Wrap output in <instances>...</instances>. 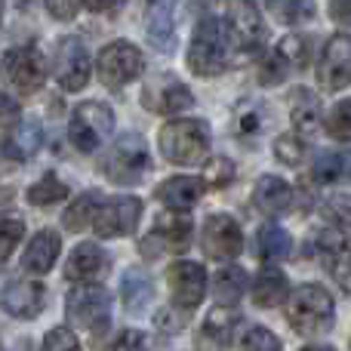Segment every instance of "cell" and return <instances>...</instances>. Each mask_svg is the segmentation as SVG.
Here are the masks:
<instances>
[{
    "instance_id": "cell-6",
    "label": "cell",
    "mask_w": 351,
    "mask_h": 351,
    "mask_svg": "<svg viewBox=\"0 0 351 351\" xmlns=\"http://www.w3.org/2000/svg\"><path fill=\"white\" fill-rule=\"evenodd\" d=\"M0 77L6 80L10 90H16L19 96H31L43 86L47 80V65L37 47H16L0 59Z\"/></svg>"
},
{
    "instance_id": "cell-14",
    "label": "cell",
    "mask_w": 351,
    "mask_h": 351,
    "mask_svg": "<svg viewBox=\"0 0 351 351\" xmlns=\"http://www.w3.org/2000/svg\"><path fill=\"white\" fill-rule=\"evenodd\" d=\"M167 284H170V296L182 308H197L206 296V271L200 262H173L167 268Z\"/></svg>"
},
{
    "instance_id": "cell-26",
    "label": "cell",
    "mask_w": 351,
    "mask_h": 351,
    "mask_svg": "<svg viewBox=\"0 0 351 351\" xmlns=\"http://www.w3.org/2000/svg\"><path fill=\"white\" fill-rule=\"evenodd\" d=\"M290 121L299 136H315L321 127V102L308 90H296L290 99Z\"/></svg>"
},
{
    "instance_id": "cell-52",
    "label": "cell",
    "mask_w": 351,
    "mask_h": 351,
    "mask_svg": "<svg viewBox=\"0 0 351 351\" xmlns=\"http://www.w3.org/2000/svg\"><path fill=\"white\" fill-rule=\"evenodd\" d=\"M0 22H3V0H0Z\"/></svg>"
},
{
    "instance_id": "cell-4",
    "label": "cell",
    "mask_w": 351,
    "mask_h": 351,
    "mask_svg": "<svg viewBox=\"0 0 351 351\" xmlns=\"http://www.w3.org/2000/svg\"><path fill=\"white\" fill-rule=\"evenodd\" d=\"M111 133H114V114H111V108L102 102L77 105L71 121H68V139H71V145L84 154L96 152Z\"/></svg>"
},
{
    "instance_id": "cell-39",
    "label": "cell",
    "mask_w": 351,
    "mask_h": 351,
    "mask_svg": "<svg viewBox=\"0 0 351 351\" xmlns=\"http://www.w3.org/2000/svg\"><path fill=\"white\" fill-rule=\"evenodd\" d=\"M188 321H191V308L176 305V308H164L158 317H154V327H158L164 336H176V333H182V327H185Z\"/></svg>"
},
{
    "instance_id": "cell-20",
    "label": "cell",
    "mask_w": 351,
    "mask_h": 351,
    "mask_svg": "<svg viewBox=\"0 0 351 351\" xmlns=\"http://www.w3.org/2000/svg\"><path fill=\"white\" fill-rule=\"evenodd\" d=\"M206 191L204 179H194V176H173V179L160 182L158 185V200L170 210H191Z\"/></svg>"
},
{
    "instance_id": "cell-13",
    "label": "cell",
    "mask_w": 351,
    "mask_h": 351,
    "mask_svg": "<svg viewBox=\"0 0 351 351\" xmlns=\"http://www.w3.org/2000/svg\"><path fill=\"white\" fill-rule=\"evenodd\" d=\"M56 80L65 93H77L90 80V49L80 37H65L56 53Z\"/></svg>"
},
{
    "instance_id": "cell-24",
    "label": "cell",
    "mask_w": 351,
    "mask_h": 351,
    "mask_svg": "<svg viewBox=\"0 0 351 351\" xmlns=\"http://www.w3.org/2000/svg\"><path fill=\"white\" fill-rule=\"evenodd\" d=\"M43 142V130L37 121H19L16 130H12L10 136L3 139V154L10 160H28L37 154V148H40Z\"/></svg>"
},
{
    "instance_id": "cell-48",
    "label": "cell",
    "mask_w": 351,
    "mask_h": 351,
    "mask_svg": "<svg viewBox=\"0 0 351 351\" xmlns=\"http://www.w3.org/2000/svg\"><path fill=\"white\" fill-rule=\"evenodd\" d=\"M10 123H19V105L16 99L0 93V127H10Z\"/></svg>"
},
{
    "instance_id": "cell-43",
    "label": "cell",
    "mask_w": 351,
    "mask_h": 351,
    "mask_svg": "<svg viewBox=\"0 0 351 351\" xmlns=\"http://www.w3.org/2000/svg\"><path fill=\"white\" fill-rule=\"evenodd\" d=\"M290 74V65H287V59L280 53H271L265 62L259 65V80L265 86H274V84H280V80Z\"/></svg>"
},
{
    "instance_id": "cell-53",
    "label": "cell",
    "mask_w": 351,
    "mask_h": 351,
    "mask_svg": "<svg viewBox=\"0 0 351 351\" xmlns=\"http://www.w3.org/2000/svg\"><path fill=\"white\" fill-rule=\"evenodd\" d=\"M204 3H222V0H204Z\"/></svg>"
},
{
    "instance_id": "cell-5",
    "label": "cell",
    "mask_w": 351,
    "mask_h": 351,
    "mask_svg": "<svg viewBox=\"0 0 351 351\" xmlns=\"http://www.w3.org/2000/svg\"><path fill=\"white\" fill-rule=\"evenodd\" d=\"M108 308H111V296L96 284L77 287V290H71L65 299L68 321H71L74 327H84V330H90V333H96V346L102 342L105 330H108Z\"/></svg>"
},
{
    "instance_id": "cell-17",
    "label": "cell",
    "mask_w": 351,
    "mask_h": 351,
    "mask_svg": "<svg viewBox=\"0 0 351 351\" xmlns=\"http://www.w3.org/2000/svg\"><path fill=\"white\" fill-rule=\"evenodd\" d=\"M0 305L16 321H34L47 305V287L40 280H12L0 293Z\"/></svg>"
},
{
    "instance_id": "cell-23",
    "label": "cell",
    "mask_w": 351,
    "mask_h": 351,
    "mask_svg": "<svg viewBox=\"0 0 351 351\" xmlns=\"http://www.w3.org/2000/svg\"><path fill=\"white\" fill-rule=\"evenodd\" d=\"M284 299H290V284H287V274L278 265H262V271L256 274L253 284V302L259 308H278Z\"/></svg>"
},
{
    "instance_id": "cell-16",
    "label": "cell",
    "mask_w": 351,
    "mask_h": 351,
    "mask_svg": "<svg viewBox=\"0 0 351 351\" xmlns=\"http://www.w3.org/2000/svg\"><path fill=\"white\" fill-rule=\"evenodd\" d=\"M315 253L321 256L330 278L346 293H351V237L339 231H321L315 241Z\"/></svg>"
},
{
    "instance_id": "cell-51",
    "label": "cell",
    "mask_w": 351,
    "mask_h": 351,
    "mask_svg": "<svg viewBox=\"0 0 351 351\" xmlns=\"http://www.w3.org/2000/svg\"><path fill=\"white\" fill-rule=\"evenodd\" d=\"M302 351H333L330 346H308V348H302Z\"/></svg>"
},
{
    "instance_id": "cell-46",
    "label": "cell",
    "mask_w": 351,
    "mask_h": 351,
    "mask_svg": "<svg viewBox=\"0 0 351 351\" xmlns=\"http://www.w3.org/2000/svg\"><path fill=\"white\" fill-rule=\"evenodd\" d=\"M49 10V16L59 19V22H71L77 16V10L84 6V0H43Z\"/></svg>"
},
{
    "instance_id": "cell-29",
    "label": "cell",
    "mask_w": 351,
    "mask_h": 351,
    "mask_svg": "<svg viewBox=\"0 0 351 351\" xmlns=\"http://www.w3.org/2000/svg\"><path fill=\"white\" fill-rule=\"evenodd\" d=\"M265 6L280 25H305L315 19V0H265Z\"/></svg>"
},
{
    "instance_id": "cell-10",
    "label": "cell",
    "mask_w": 351,
    "mask_h": 351,
    "mask_svg": "<svg viewBox=\"0 0 351 351\" xmlns=\"http://www.w3.org/2000/svg\"><path fill=\"white\" fill-rule=\"evenodd\" d=\"M228 40L237 53H256L265 40V22L253 0H234L228 12Z\"/></svg>"
},
{
    "instance_id": "cell-19",
    "label": "cell",
    "mask_w": 351,
    "mask_h": 351,
    "mask_svg": "<svg viewBox=\"0 0 351 351\" xmlns=\"http://www.w3.org/2000/svg\"><path fill=\"white\" fill-rule=\"evenodd\" d=\"M191 216H188L185 210H173L167 213V216L158 219V225H154L152 237L158 241L160 250H170V253H185L188 247H191Z\"/></svg>"
},
{
    "instance_id": "cell-44",
    "label": "cell",
    "mask_w": 351,
    "mask_h": 351,
    "mask_svg": "<svg viewBox=\"0 0 351 351\" xmlns=\"http://www.w3.org/2000/svg\"><path fill=\"white\" fill-rule=\"evenodd\" d=\"M327 219H333L342 228H351V194H333V197L324 204Z\"/></svg>"
},
{
    "instance_id": "cell-35",
    "label": "cell",
    "mask_w": 351,
    "mask_h": 351,
    "mask_svg": "<svg viewBox=\"0 0 351 351\" xmlns=\"http://www.w3.org/2000/svg\"><path fill=\"white\" fill-rule=\"evenodd\" d=\"M278 53L284 56L290 68H305V65H308V56H311L308 37H302V34H287L284 40L278 43Z\"/></svg>"
},
{
    "instance_id": "cell-30",
    "label": "cell",
    "mask_w": 351,
    "mask_h": 351,
    "mask_svg": "<svg viewBox=\"0 0 351 351\" xmlns=\"http://www.w3.org/2000/svg\"><path fill=\"white\" fill-rule=\"evenodd\" d=\"M99 206H102V197H99V194H80V197L62 213V222H65L68 231H84L86 225H93Z\"/></svg>"
},
{
    "instance_id": "cell-7",
    "label": "cell",
    "mask_w": 351,
    "mask_h": 351,
    "mask_svg": "<svg viewBox=\"0 0 351 351\" xmlns=\"http://www.w3.org/2000/svg\"><path fill=\"white\" fill-rule=\"evenodd\" d=\"M148 170H152L148 148H145V142H142V136H133V133L117 139L102 164V173L108 176L111 182H117V185H133V182H139Z\"/></svg>"
},
{
    "instance_id": "cell-50",
    "label": "cell",
    "mask_w": 351,
    "mask_h": 351,
    "mask_svg": "<svg viewBox=\"0 0 351 351\" xmlns=\"http://www.w3.org/2000/svg\"><path fill=\"white\" fill-rule=\"evenodd\" d=\"M84 3H86V10H93V12H114L123 6V0H84Z\"/></svg>"
},
{
    "instance_id": "cell-18",
    "label": "cell",
    "mask_w": 351,
    "mask_h": 351,
    "mask_svg": "<svg viewBox=\"0 0 351 351\" xmlns=\"http://www.w3.org/2000/svg\"><path fill=\"white\" fill-rule=\"evenodd\" d=\"M237 324H241V311H231V305L216 308L206 317L204 330L197 336V351H225L231 346V336H234Z\"/></svg>"
},
{
    "instance_id": "cell-12",
    "label": "cell",
    "mask_w": 351,
    "mask_h": 351,
    "mask_svg": "<svg viewBox=\"0 0 351 351\" xmlns=\"http://www.w3.org/2000/svg\"><path fill=\"white\" fill-rule=\"evenodd\" d=\"M142 219V200L139 197H114V200H105L99 206L96 219H93V231L99 237H127L136 231Z\"/></svg>"
},
{
    "instance_id": "cell-31",
    "label": "cell",
    "mask_w": 351,
    "mask_h": 351,
    "mask_svg": "<svg viewBox=\"0 0 351 351\" xmlns=\"http://www.w3.org/2000/svg\"><path fill=\"white\" fill-rule=\"evenodd\" d=\"M259 256L262 262H280L290 256V234H287L284 228H278V225H265V228L259 231Z\"/></svg>"
},
{
    "instance_id": "cell-33",
    "label": "cell",
    "mask_w": 351,
    "mask_h": 351,
    "mask_svg": "<svg viewBox=\"0 0 351 351\" xmlns=\"http://www.w3.org/2000/svg\"><path fill=\"white\" fill-rule=\"evenodd\" d=\"M262 127H265V117H262V108H259L256 102H247V105H241V108H237L234 133L241 136L247 145L262 133Z\"/></svg>"
},
{
    "instance_id": "cell-9",
    "label": "cell",
    "mask_w": 351,
    "mask_h": 351,
    "mask_svg": "<svg viewBox=\"0 0 351 351\" xmlns=\"http://www.w3.org/2000/svg\"><path fill=\"white\" fill-rule=\"evenodd\" d=\"M200 247L210 259L216 262H231L237 259V253L243 250V231L237 225V219L216 213L204 222V234H200Z\"/></svg>"
},
{
    "instance_id": "cell-54",
    "label": "cell",
    "mask_w": 351,
    "mask_h": 351,
    "mask_svg": "<svg viewBox=\"0 0 351 351\" xmlns=\"http://www.w3.org/2000/svg\"><path fill=\"white\" fill-rule=\"evenodd\" d=\"M0 351H3V346H0Z\"/></svg>"
},
{
    "instance_id": "cell-22",
    "label": "cell",
    "mask_w": 351,
    "mask_h": 351,
    "mask_svg": "<svg viewBox=\"0 0 351 351\" xmlns=\"http://www.w3.org/2000/svg\"><path fill=\"white\" fill-rule=\"evenodd\" d=\"M293 204V188L280 176H262L253 188V206L265 216H280Z\"/></svg>"
},
{
    "instance_id": "cell-27",
    "label": "cell",
    "mask_w": 351,
    "mask_h": 351,
    "mask_svg": "<svg viewBox=\"0 0 351 351\" xmlns=\"http://www.w3.org/2000/svg\"><path fill=\"white\" fill-rule=\"evenodd\" d=\"M121 296H123V308L130 315H139L152 305V296H154V287H152V278L139 268H130L123 274V287H121Z\"/></svg>"
},
{
    "instance_id": "cell-38",
    "label": "cell",
    "mask_w": 351,
    "mask_h": 351,
    "mask_svg": "<svg viewBox=\"0 0 351 351\" xmlns=\"http://www.w3.org/2000/svg\"><path fill=\"white\" fill-rule=\"evenodd\" d=\"M346 170V160H342V154H321V158L315 160V167H311V179L321 182V185H330V182H336Z\"/></svg>"
},
{
    "instance_id": "cell-1",
    "label": "cell",
    "mask_w": 351,
    "mask_h": 351,
    "mask_svg": "<svg viewBox=\"0 0 351 351\" xmlns=\"http://www.w3.org/2000/svg\"><path fill=\"white\" fill-rule=\"evenodd\" d=\"M333 296L317 284H302L287 299V321L299 336H324L333 327Z\"/></svg>"
},
{
    "instance_id": "cell-49",
    "label": "cell",
    "mask_w": 351,
    "mask_h": 351,
    "mask_svg": "<svg viewBox=\"0 0 351 351\" xmlns=\"http://www.w3.org/2000/svg\"><path fill=\"white\" fill-rule=\"evenodd\" d=\"M330 16L339 25H351V0H330Z\"/></svg>"
},
{
    "instance_id": "cell-2",
    "label": "cell",
    "mask_w": 351,
    "mask_h": 351,
    "mask_svg": "<svg viewBox=\"0 0 351 351\" xmlns=\"http://www.w3.org/2000/svg\"><path fill=\"white\" fill-rule=\"evenodd\" d=\"M158 145L164 160H170L176 167H194L204 164L206 154H210V130L204 121H170L164 123L158 136Z\"/></svg>"
},
{
    "instance_id": "cell-28",
    "label": "cell",
    "mask_w": 351,
    "mask_h": 351,
    "mask_svg": "<svg viewBox=\"0 0 351 351\" xmlns=\"http://www.w3.org/2000/svg\"><path fill=\"white\" fill-rule=\"evenodd\" d=\"M247 293V271L237 265H228L213 278V299L219 305H237Z\"/></svg>"
},
{
    "instance_id": "cell-47",
    "label": "cell",
    "mask_w": 351,
    "mask_h": 351,
    "mask_svg": "<svg viewBox=\"0 0 351 351\" xmlns=\"http://www.w3.org/2000/svg\"><path fill=\"white\" fill-rule=\"evenodd\" d=\"M111 351H148V339L139 333V330H123Z\"/></svg>"
},
{
    "instance_id": "cell-42",
    "label": "cell",
    "mask_w": 351,
    "mask_h": 351,
    "mask_svg": "<svg viewBox=\"0 0 351 351\" xmlns=\"http://www.w3.org/2000/svg\"><path fill=\"white\" fill-rule=\"evenodd\" d=\"M241 351H284L280 339L265 327H253L247 336L241 339Z\"/></svg>"
},
{
    "instance_id": "cell-8",
    "label": "cell",
    "mask_w": 351,
    "mask_h": 351,
    "mask_svg": "<svg viewBox=\"0 0 351 351\" xmlns=\"http://www.w3.org/2000/svg\"><path fill=\"white\" fill-rule=\"evenodd\" d=\"M96 71H99V80L108 90H121V86L133 84L145 71V59H142V53L130 40H114L99 53Z\"/></svg>"
},
{
    "instance_id": "cell-25",
    "label": "cell",
    "mask_w": 351,
    "mask_h": 351,
    "mask_svg": "<svg viewBox=\"0 0 351 351\" xmlns=\"http://www.w3.org/2000/svg\"><path fill=\"white\" fill-rule=\"evenodd\" d=\"M173 3L176 0H145L148 40L158 49H173Z\"/></svg>"
},
{
    "instance_id": "cell-32",
    "label": "cell",
    "mask_w": 351,
    "mask_h": 351,
    "mask_svg": "<svg viewBox=\"0 0 351 351\" xmlns=\"http://www.w3.org/2000/svg\"><path fill=\"white\" fill-rule=\"evenodd\" d=\"M25 197H28L31 206H53V204H62V200L68 197V188L56 173H47L40 182H34V185L28 188Z\"/></svg>"
},
{
    "instance_id": "cell-3",
    "label": "cell",
    "mask_w": 351,
    "mask_h": 351,
    "mask_svg": "<svg viewBox=\"0 0 351 351\" xmlns=\"http://www.w3.org/2000/svg\"><path fill=\"white\" fill-rule=\"evenodd\" d=\"M228 31L216 16H204L188 47V68L197 77H216L228 68Z\"/></svg>"
},
{
    "instance_id": "cell-15",
    "label": "cell",
    "mask_w": 351,
    "mask_h": 351,
    "mask_svg": "<svg viewBox=\"0 0 351 351\" xmlns=\"http://www.w3.org/2000/svg\"><path fill=\"white\" fill-rule=\"evenodd\" d=\"M108 268H111V256L99 243L84 241L65 259V280L68 284H99V280H105Z\"/></svg>"
},
{
    "instance_id": "cell-41",
    "label": "cell",
    "mask_w": 351,
    "mask_h": 351,
    "mask_svg": "<svg viewBox=\"0 0 351 351\" xmlns=\"http://www.w3.org/2000/svg\"><path fill=\"white\" fill-rule=\"evenodd\" d=\"M231 179H234V164H231L228 158H213V160H206L204 182H206L210 188H225V185H231Z\"/></svg>"
},
{
    "instance_id": "cell-21",
    "label": "cell",
    "mask_w": 351,
    "mask_h": 351,
    "mask_svg": "<svg viewBox=\"0 0 351 351\" xmlns=\"http://www.w3.org/2000/svg\"><path fill=\"white\" fill-rule=\"evenodd\" d=\"M59 253H62V237L56 234L53 228H43V231H37L34 241H31L28 250H25L22 268L31 274H47V271H53Z\"/></svg>"
},
{
    "instance_id": "cell-40",
    "label": "cell",
    "mask_w": 351,
    "mask_h": 351,
    "mask_svg": "<svg viewBox=\"0 0 351 351\" xmlns=\"http://www.w3.org/2000/svg\"><path fill=\"white\" fill-rule=\"evenodd\" d=\"M191 105H194V96L188 93V86H182V84H170L164 90V96H160V111H167V114L188 111Z\"/></svg>"
},
{
    "instance_id": "cell-37",
    "label": "cell",
    "mask_w": 351,
    "mask_h": 351,
    "mask_svg": "<svg viewBox=\"0 0 351 351\" xmlns=\"http://www.w3.org/2000/svg\"><path fill=\"white\" fill-rule=\"evenodd\" d=\"M274 158L287 167H299L305 160V142L293 133H284L274 139Z\"/></svg>"
},
{
    "instance_id": "cell-34",
    "label": "cell",
    "mask_w": 351,
    "mask_h": 351,
    "mask_svg": "<svg viewBox=\"0 0 351 351\" xmlns=\"http://www.w3.org/2000/svg\"><path fill=\"white\" fill-rule=\"evenodd\" d=\"M22 237H25V222L22 219L0 213V262H6L12 253H16V247L22 243Z\"/></svg>"
},
{
    "instance_id": "cell-45",
    "label": "cell",
    "mask_w": 351,
    "mask_h": 351,
    "mask_svg": "<svg viewBox=\"0 0 351 351\" xmlns=\"http://www.w3.org/2000/svg\"><path fill=\"white\" fill-rule=\"evenodd\" d=\"M40 351H80V342H77V336H74L71 330L53 327L47 333V339H43V348Z\"/></svg>"
},
{
    "instance_id": "cell-11",
    "label": "cell",
    "mask_w": 351,
    "mask_h": 351,
    "mask_svg": "<svg viewBox=\"0 0 351 351\" xmlns=\"http://www.w3.org/2000/svg\"><path fill=\"white\" fill-rule=\"evenodd\" d=\"M317 84L321 90L336 93L351 84V34H333L317 62Z\"/></svg>"
},
{
    "instance_id": "cell-36",
    "label": "cell",
    "mask_w": 351,
    "mask_h": 351,
    "mask_svg": "<svg viewBox=\"0 0 351 351\" xmlns=\"http://www.w3.org/2000/svg\"><path fill=\"white\" fill-rule=\"evenodd\" d=\"M327 133L339 142H351V99L333 105V111L327 114Z\"/></svg>"
}]
</instances>
